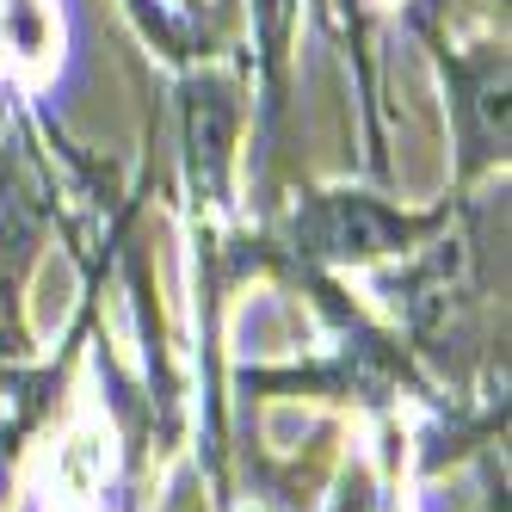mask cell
<instances>
[{"mask_svg": "<svg viewBox=\"0 0 512 512\" xmlns=\"http://www.w3.org/2000/svg\"><path fill=\"white\" fill-rule=\"evenodd\" d=\"M309 247L315 253H334V260H358V253H383V247H401L408 223H395L389 210H377L371 198H321L303 223Z\"/></svg>", "mask_w": 512, "mask_h": 512, "instance_id": "obj_1", "label": "cell"}]
</instances>
